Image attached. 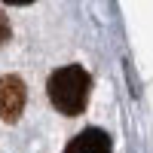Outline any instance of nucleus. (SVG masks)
I'll use <instances>...</instances> for the list:
<instances>
[{
  "label": "nucleus",
  "mask_w": 153,
  "mask_h": 153,
  "mask_svg": "<svg viewBox=\"0 0 153 153\" xmlns=\"http://www.w3.org/2000/svg\"><path fill=\"white\" fill-rule=\"evenodd\" d=\"M89 89H92V80L83 65H65L52 71L46 83V92H49V101L58 113L65 117H80L89 104Z\"/></svg>",
  "instance_id": "nucleus-1"
},
{
  "label": "nucleus",
  "mask_w": 153,
  "mask_h": 153,
  "mask_svg": "<svg viewBox=\"0 0 153 153\" xmlns=\"http://www.w3.org/2000/svg\"><path fill=\"white\" fill-rule=\"evenodd\" d=\"M25 101H28V89H25L22 76H16V74L0 76V120L16 123L25 110Z\"/></svg>",
  "instance_id": "nucleus-2"
},
{
  "label": "nucleus",
  "mask_w": 153,
  "mask_h": 153,
  "mask_svg": "<svg viewBox=\"0 0 153 153\" xmlns=\"http://www.w3.org/2000/svg\"><path fill=\"white\" fill-rule=\"evenodd\" d=\"M65 153H113V141L104 129H98V126H89L83 129L80 135H74Z\"/></svg>",
  "instance_id": "nucleus-3"
},
{
  "label": "nucleus",
  "mask_w": 153,
  "mask_h": 153,
  "mask_svg": "<svg viewBox=\"0 0 153 153\" xmlns=\"http://www.w3.org/2000/svg\"><path fill=\"white\" fill-rule=\"evenodd\" d=\"M9 34H12V28H9V19H6V12L0 9V46H3V43L9 40Z\"/></svg>",
  "instance_id": "nucleus-4"
}]
</instances>
